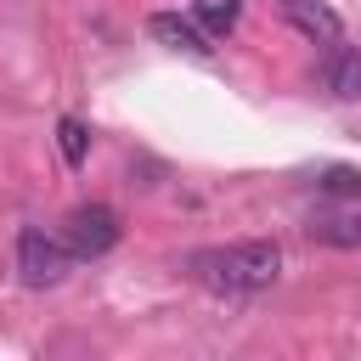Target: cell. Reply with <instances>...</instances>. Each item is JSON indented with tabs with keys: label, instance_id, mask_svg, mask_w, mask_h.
<instances>
[{
	"label": "cell",
	"instance_id": "obj_2",
	"mask_svg": "<svg viewBox=\"0 0 361 361\" xmlns=\"http://www.w3.org/2000/svg\"><path fill=\"white\" fill-rule=\"evenodd\" d=\"M68 248L56 243V237H45L39 226H23L17 231V271H23V282L28 288H56L62 276H68Z\"/></svg>",
	"mask_w": 361,
	"mask_h": 361
},
{
	"label": "cell",
	"instance_id": "obj_6",
	"mask_svg": "<svg viewBox=\"0 0 361 361\" xmlns=\"http://www.w3.org/2000/svg\"><path fill=\"white\" fill-rule=\"evenodd\" d=\"M322 90L327 96H338V102H350V96H361V51L355 45H327V56H322Z\"/></svg>",
	"mask_w": 361,
	"mask_h": 361
},
{
	"label": "cell",
	"instance_id": "obj_4",
	"mask_svg": "<svg viewBox=\"0 0 361 361\" xmlns=\"http://www.w3.org/2000/svg\"><path fill=\"white\" fill-rule=\"evenodd\" d=\"M147 28H152V39H158V45H169V51H186V56H214L209 34H203L192 17H180V11H152V17H147Z\"/></svg>",
	"mask_w": 361,
	"mask_h": 361
},
{
	"label": "cell",
	"instance_id": "obj_1",
	"mask_svg": "<svg viewBox=\"0 0 361 361\" xmlns=\"http://www.w3.org/2000/svg\"><path fill=\"white\" fill-rule=\"evenodd\" d=\"M186 265L214 293H259L282 276V248L271 237H243V243H226V248H197Z\"/></svg>",
	"mask_w": 361,
	"mask_h": 361
},
{
	"label": "cell",
	"instance_id": "obj_7",
	"mask_svg": "<svg viewBox=\"0 0 361 361\" xmlns=\"http://www.w3.org/2000/svg\"><path fill=\"white\" fill-rule=\"evenodd\" d=\"M305 237L310 243H327V248H355L361 243V220L355 214H310Z\"/></svg>",
	"mask_w": 361,
	"mask_h": 361
},
{
	"label": "cell",
	"instance_id": "obj_3",
	"mask_svg": "<svg viewBox=\"0 0 361 361\" xmlns=\"http://www.w3.org/2000/svg\"><path fill=\"white\" fill-rule=\"evenodd\" d=\"M118 214L107 209V203H79L73 214H68V254L73 259H102L113 243H118Z\"/></svg>",
	"mask_w": 361,
	"mask_h": 361
},
{
	"label": "cell",
	"instance_id": "obj_10",
	"mask_svg": "<svg viewBox=\"0 0 361 361\" xmlns=\"http://www.w3.org/2000/svg\"><path fill=\"white\" fill-rule=\"evenodd\" d=\"M56 147H62V158H68V169H79V164H85V147H90V135H85V124H79V118H62V124H56Z\"/></svg>",
	"mask_w": 361,
	"mask_h": 361
},
{
	"label": "cell",
	"instance_id": "obj_5",
	"mask_svg": "<svg viewBox=\"0 0 361 361\" xmlns=\"http://www.w3.org/2000/svg\"><path fill=\"white\" fill-rule=\"evenodd\" d=\"M282 17H288L305 39H316V45H338V39H344L338 11H333V6H322V0H282Z\"/></svg>",
	"mask_w": 361,
	"mask_h": 361
},
{
	"label": "cell",
	"instance_id": "obj_9",
	"mask_svg": "<svg viewBox=\"0 0 361 361\" xmlns=\"http://www.w3.org/2000/svg\"><path fill=\"white\" fill-rule=\"evenodd\" d=\"M316 192L322 197H361V169H350V164H333V169H322V180H316Z\"/></svg>",
	"mask_w": 361,
	"mask_h": 361
},
{
	"label": "cell",
	"instance_id": "obj_8",
	"mask_svg": "<svg viewBox=\"0 0 361 361\" xmlns=\"http://www.w3.org/2000/svg\"><path fill=\"white\" fill-rule=\"evenodd\" d=\"M243 17V0H192V23L214 39V34H231Z\"/></svg>",
	"mask_w": 361,
	"mask_h": 361
}]
</instances>
